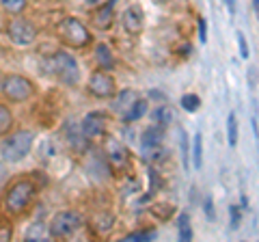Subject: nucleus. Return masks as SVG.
Segmentation results:
<instances>
[{"label": "nucleus", "instance_id": "obj_20", "mask_svg": "<svg viewBox=\"0 0 259 242\" xmlns=\"http://www.w3.org/2000/svg\"><path fill=\"white\" fill-rule=\"evenodd\" d=\"M67 143L71 145V149H76V151H87V147H89V139L80 130L78 132L67 130Z\"/></svg>", "mask_w": 259, "mask_h": 242}, {"label": "nucleus", "instance_id": "obj_27", "mask_svg": "<svg viewBox=\"0 0 259 242\" xmlns=\"http://www.w3.org/2000/svg\"><path fill=\"white\" fill-rule=\"evenodd\" d=\"M229 214H231V229H238V227H240V223H242V214H240V208H238V206H231Z\"/></svg>", "mask_w": 259, "mask_h": 242}, {"label": "nucleus", "instance_id": "obj_5", "mask_svg": "<svg viewBox=\"0 0 259 242\" xmlns=\"http://www.w3.org/2000/svg\"><path fill=\"white\" fill-rule=\"evenodd\" d=\"M59 39L69 48H84L91 44V33L80 20L65 18L59 24Z\"/></svg>", "mask_w": 259, "mask_h": 242}, {"label": "nucleus", "instance_id": "obj_17", "mask_svg": "<svg viewBox=\"0 0 259 242\" xmlns=\"http://www.w3.org/2000/svg\"><path fill=\"white\" fill-rule=\"evenodd\" d=\"M173 117H175V112H173V108L168 106V104H162V106H158L156 110L151 112V121L156 126H162V128H166L168 124H171Z\"/></svg>", "mask_w": 259, "mask_h": 242}, {"label": "nucleus", "instance_id": "obj_23", "mask_svg": "<svg viewBox=\"0 0 259 242\" xmlns=\"http://www.w3.org/2000/svg\"><path fill=\"white\" fill-rule=\"evenodd\" d=\"M182 108L188 112H197L201 108V98L197 93H186L182 95Z\"/></svg>", "mask_w": 259, "mask_h": 242}, {"label": "nucleus", "instance_id": "obj_3", "mask_svg": "<svg viewBox=\"0 0 259 242\" xmlns=\"http://www.w3.org/2000/svg\"><path fill=\"white\" fill-rule=\"evenodd\" d=\"M48 69H50V74L56 76V80H61V83L67 87H76L80 80L78 61L65 50L54 52L50 59H48Z\"/></svg>", "mask_w": 259, "mask_h": 242}, {"label": "nucleus", "instance_id": "obj_25", "mask_svg": "<svg viewBox=\"0 0 259 242\" xmlns=\"http://www.w3.org/2000/svg\"><path fill=\"white\" fill-rule=\"evenodd\" d=\"M156 229H141V231H134V233H127L125 240H132V242H141V240H156Z\"/></svg>", "mask_w": 259, "mask_h": 242}, {"label": "nucleus", "instance_id": "obj_34", "mask_svg": "<svg viewBox=\"0 0 259 242\" xmlns=\"http://www.w3.org/2000/svg\"><path fill=\"white\" fill-rule=\"evenodd\" d=\"M7 180V169H5V165L0 163V184H3Z\"/></svg>", "mask_w": 259, "mask_h": 242}, {"label": "nucleus", "instance_id": "obj_33", "mask_svg": "<svg viewBox=\"0 0 259 242\" xmlns=\"http://www.w3.org/2000/svg\"><path fill=\"white\" fill-rule=\"evenodd\" d=\"M205 212H207V219H214V212H212V201H205Z\"/></svg>", "mask_w": 259, "mask_h": 242}, {"label": "nucleus", "instance_id": "obj_31", "mask_svg": "<svg viewBox=\"0 0 259 242\" xmlns=\"http://www.w3.org/2000/svg\"><path fill=\"white\" fill-rule=\"evenodd\" d=\"M255 83H257V69H255V67H250V71H248V85L255 89V87H257Z\"/></svg>", "mask_w": 259, "mask_h": 242}, {"label": "nucleus", "instance_id": "obj_1", "mask_svg": "<svg viewBox=\"0 0 259 242\" xmlns=\"http://www.w3.org/2000/svg\"><path fill=\"white\" fill-rule=\"evenodd\" d=\"M32 143H35V134L30 130H18L9 134L0 143V158L7 165H18L30 154Z\"/></svg>", "mask_w": 259, "mask_h": 242}, {"label": "nucleus", "instance_id": "obj_10", "mask_svg": "<svg viewBox=\"0 0 259 242\" xmlns=\"http://www.w3.org/2000/svg\"><path fill=\"white\" fill-rule=\"evenodd\" d=\"M104 154H106V160L112 167H123L130 158L127 147L119 139H115V136H108V139L104 141Z\"/></svg>", "mask_w": 259, "mask_h": 242}, {"label": "nucleus", "instance_id": "obj_35", "mask_svg": "<svg viewBox=\"0 0 259 242\" xmlns=\"http://www.w3.org/2000/svg\"><path fill=\"white\" fill-rule=\"evenodd\" d=\"M156 3H168V0H156Z\"/></svg>", "mask_w": 259, "mask_h": 242}, {"label": "nucleus", "instance_id": "obj_32", "mask_svg": "<svg viewBox=\"0 0 259 242\" xmlns=\"http://www.w3.org/2000/svg\"><path fill=\"white\" fill-rule=\"evenodd\" d=\"M223 5L227 7V11H229L231 15L236 13V0H223Z\"/></svg>", "mask_w": 259, "mask_h": 242}, {"label": "nucleus", "instance_id": "obj_12", "mask_svg": "<svg viewBox=\"0 0 259 242\" xmlns=\"http://www.w3.org/2000/svg\"><path fill=\"white\" fill-rule=\"evenodd\" d=\"M112 22H115V0L102 5L93 15V24H95V28H100V30H108L112 26Z\"/></svg>", "mask_w": 259, "mask_h": 242}, {"label": "nucleus", "instance_id": "obj_2", "mask_svg": "<svg viewBox=\"0 0 259 242\" xmlns=\"http://www.w3.org/2000/svg\"><path fill=\"white\" fill-rule=\"evenodd\" d=\"M35 192H37V186L30 180H26V177L13 182L11 188L7 190V195H5V210L13 216L24 214L30 208L32 199H35Z\"/></svg>", "mask_w": 259, "mask_h": 242}, {"label": "nucleus", "instance_id": "obj_19", "mask_svg": "<svg viewBox=\"0 0 259 242\" xmlns=\"http://www.w3.org/2000/svg\"><path fill=\"white\" fill-rule=\"evenodd\" d=\"M13 112L9 110V106H5V104H0V136H7L9 130L13 128Z\"/></svg>", "mask_w": 259, "mask_h": 242}, {"label": "nucleus", "instance_id": "obj_18", "mask_svg": "<svg viewBox=\"0 0 259 242\" xmlns=\"http://www.w3.org/2000/svg\"><path fill=\"white\" fill-rule=\"evenodd\" d=\"M190 160H192V167L199 171L201 165H203V136H201V132H197V134H194V139H192Z\"/></svg>", "mask_w": 259, "mask_h": 242}, {"label": "nucleus", "instance_id": "obj_14", "mask_svg": "<svg viewBox=\"0 0 259 242\" xmlns=\"http://www.w3.org/2000/svg\"><path fill=\"white\" fill-rule=\"evenodd\" d=\"M162 141H164V128L153 124L151 128L143 132V149H149V147H160Z\"/></svg>", "mask_w": 259, "mask_h": 242}, {"label": "nucleus", "instance_id": "obj_6", "mask_svg": "<svg viewBox=\"0 0 259 242\" xmlns=\"http://www.w3.org/2000/svg\"><path fill=\"white\" fill-rule=\"evenodd\" d=\"M3 95L9 102L22 104L35 95V85H32L30 78L22 76V74H9L3 80Z\"/></svg>", "mask_w": 259, "mask_h": 242}, {"label": "nucleus", "instance_id": "obj_13", "mask_svg": "<svg viewBox=\"0 0 259 242\" xmlns=\"http://www.w3.org/2000/svg\"><path fill=\"white\" fill-rule=\"evenodd\" d=\"M112 98H115V100H112V110L119 112L121 117H125V112L130 110V106H132V104L136 102V98H139V95H136L134 91H130V89H123V91L115 93Z\"/></svg>", "mask_w": 259, "mask_h": 242}, {"label": "nucleus", "instance_id": "obj_11", "mask_svg": "<svg viewBox=\"0 0 259 242\" xmlns=\"http://www.w3.org/2000/svg\"><path fill=\"white\" fill-rule=\"evenodd\" d=\"M121 22H123L125 33L130 35H141L143 26H145V18H143V9L139 5H130L127 9L121 15Z\"/></svg>", "mask_w": 259, "mask_h": 242}, {"label": "nucleus", "instance_id": "obj_4", "mask_svg": "<svg viewBox=\"0 0 259 242\" xmlns=\"http://www.w3.org/2000/svg\"><path fill=\"white\" fill-rule=\"evenodd\" d=\"M82 227V216L76 210H63V212L54 214L50 225H48V236L50 238H69Z\"/></svg>", "mask_w": 259, "mask_h": 242}, {"label": "nucleus", "instance_id": "obj_30", "mask_svg": "<svg viewBox=\"0 0 259 242\" xmlns=\"http://www.w3.org/2000/svg\"><path fill=\"white\" fill-rule=\"evenodd\" d=\"M199 35H201V42H207V33H205V20L199 18Z\"/></svg>", "mask_w": 259, "mask_h": 242}, {"label": "nucleus", "instance_id": "obj_7", "mask_svg": "<svg viewBox=\"0 0 259 242\" xmlns=\"http://www.w3.org/2000/svg\"><path fill=\"white\" fill-rule=\"evenodd\" d=\"M7 35H9V39L15 44V46H32L37 42V26L32 24L30 20L22 18V15H15V18L9 22V26H7Z\"/></svg>", "mask_w": 259, "mask_h": 242}, {"label": "nucleus", "instance_id": "obj_8", "mask_svg": "<svg viewBox=\"0 0 259 242\" xmlns=\"http://www.w3.org/2000/svg\"><path fill=\"white\" fill-rule=\"evenodd\" d=\"M87 91L93 95V98H100V100H108L117 93V83L106 69H97L89 76V83H87Z\"/></svg>", "mask_w": 259, "mask_h": 242}, {"label": "nucleus", "instance_id": "obj_29", "mask_svg": "<svg viewBox=\"0 0 259 242\" xmlns=\"http://www.w3.org/2000/svg\"><path fill=\"white\" fill-rule=\"evenodd\" d=\"M11 233H13V229H11L9 223L0 225V240H11Z\"/></svg>", "mask_w": 259, "mask_h": 242}, {"label": "nucleus", "instance_id": "obj_24", "mask_svg": "<svg viewBox=\"0 0 259 242\" xmlns=\"http://www.w3.org/2000/svg\"><path fill=\"white\" fill-rule=\"evenodd\" d=\"M180 240L184 242H190L192 240V227H190V219H188V214H182L180 216Z\"/></svg>", "mask_w": 259, "mask_h": 242}, {"label": "nucleus", "instance_id": "obj_22", "mask_svg": "<svg viewBox=\"0 0 259 242\" xmlns=\"http://www.w3.org/2000/svg\"><path fill=\"white\" fill-rule=\"evenodd\" d=\"M0 7L11 15H20L26 9V0H0Z\"/></svg>", "mask_w": 259, "mask_h": 242}, {"label": "nucleus", "instance_id": "obj_21", "mask_svg": "<svg viewBox=\"0 0 259 242\" xmlns=\"http://www.w3.org/2000/svg\"><path fill=\"white\" fill-rule=\"evenodd\" d=\"M227 141H229L231 147L238 145V117L233 110L229 112V117H227Z\"/></svg>", "mask_w": 259, "mask_h": 242}, {"label": "nucleus", "instance_id": "obj_9", "mask_svg": "<svg viewBox=\"0 0 259 242\" xmlns=\"http://www.w3.org/2000/svg\"><path fill=\"white\" fill-rule=\"evenodd\" d=\"M106 128H108V119H106V115H104L102 110L87 112L84 119L80 121V132H82L89 141L104 136V134H106Z\"/></svg>", "mask_w": 259, "mask_h": 242}, {"label": "nucleus", "instance_id": "obj_26", "mask_svg": "<svg viewBox=\"0 0 259 242\" xmlns=\"http://www.w3.org/2000/svg\"><path fill=\"white\" fill-rule=\"evenodd\" d=\"M182 141H180V147H182V156H184V167L188 169L190 167V149H188V134H186V130L182 128Z\"/></svg>", "mask_w": 259, "mask_h": 242}, {"label": "nucleus", "instance_id": "obj_16", "mask_svg": "<svg viewBox=\"0 0 259 242\" xmlns=\"http://www.w3.org/2000/svg\"><path fill=\"white\" fill-rule=\"evenodd\" d=\"M147 106H149V102H147V100H141V98H136V102H134L132 106H130V110L125 112L123 121H127V124H134V121L143 119L145 115H147Z\"/></svg>", "mask_w": 259, "mask_h": 242}, {"label": "nucleus", "instance_id": "obj_28", "mask_svg": "<svg viewBox=\"0 0 259 242\" xmlns=\"http://www.w3.org/2000/svg\"><path fill=\"white\" fill-rule=\"evenodd\" d=\"M238 44H240V54H242V59H248V44H246V39L242 33H238Z\"/></svg>", "mask_w": 259, "mask_h": 242}, {"label": "nucleus", "instance_id": "obj_15", "mask_svg": "<svg viewBox=\"0 0 259 242\" xmlns=\"http://www.w3.org/2000/svg\"><path fill=\"white\" fill-rule=\"evenodd\" d=\"M95 59H97V65H100L102 69H106V71H110L112 67H115V56H112V50L106 44H97Z\"/></svg>", "mask_w": 259, "mask_h": 242}]
</instances>
